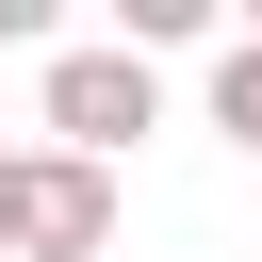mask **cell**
<instances>
[{"instance_id": "cell-3", "label": "cell", "mask_w": 262, "mask_h": 262, "mask_svg": "<svg viewBox=\"0 0 262 262\" xmlns=\"http://www.w3.org/2000/svg\"><path fill=\"white\" fill-rule=\"evenodd\" d=\"M213 131H229V147H262V33H229V49H213Z\"/></svg>"}, {"instance_id": "cell-2", "label": "cell", "mask_w": 262, "mask_h": 262, "mask_svg": "<svg viewBox=\"0 0 262 262\" xmlns=\"http://www.w3.org/2000/svg\"><path fill=\"white\" fill-rule=\"evenodd\" d=\"M33 115H49V147H66V164H115V147H131L164 98H147V66H131V49H49Z\"/></svg>"}, {"instance_id": "cell-1", "label": "cell", "mask_w": 262, "mask_h": 262, "mask_svg": "<svg viewBox=\"0 0 262 262\" xmlns=\"http://www.w3.org/2000/svg\"><path fill=\"white\" fill-rule=\"evenodd\" d=\"M0 262H115V164L16 147V213H0Z\"/></svg>"}]
</instances>
